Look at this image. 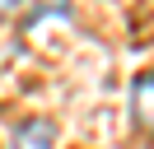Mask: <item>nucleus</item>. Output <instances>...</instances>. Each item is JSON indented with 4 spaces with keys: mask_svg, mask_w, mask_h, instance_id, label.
I'll return each mask as SVG.
<instances>
[{
    "mask_svg": "<svg viewBox=\"0 0 154 149\" xmlns=\"http://www.w3.org/2000/svg\"><path fill=\"white\" fill-rule=\"evenodd\" d=\"M51 144H56V121L47 117H28L14 130V149H51Z\"/></svg>",
    "mask_w": 154,
    "mask_h": 149,
    "instance_id": "1",
    "label": "nucleus"
},
{
    "mask_svg": "<svg viewBox=\"0 0 154 149\" xmlns=\"http://www.w3.org/2000/svg\"><path fill=\"white\" fill-rule=\"evenodd\" d=\"M131 117H135V126L154 130V70L135 74V84H131Z\"/></svg>",
    "mask_w": 154,
    "mask_h": 149,
    "instance_id": "2",
    "label": "nucleus"
},
{
    "mask_svg": "<svg viewBox=\"0 0 154 149\" xmlns=\"http://www.w3.org/2000/svg\"><path fill=\"white\" fill-rule=\"evenodd\" d=\"M61 9H66V0H28V23L42 14H61Z\"/></svg>",
    "mask_w": 154,
    "mask_h": 149,
    "instance_id": "3",
    "label": "nucleus"
},
{
    "mask_svg": "<svg viewBox=\"0 0 154 149\" xmlns=\"http://www.w3.org/2000/svg\"><path fill=\"white\" fill-rule=\"evenodd\" d=\"M19 5H23V0H0V19H10V14H14Z\"/></svg>",
    "mask_w": 154,
    "mask_h": 149,
    "instance_id": "4",
    "label": "nucleus"
}]
</instances>
